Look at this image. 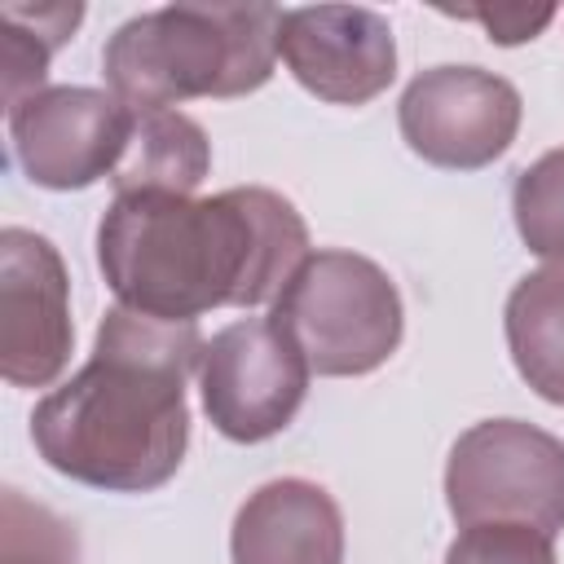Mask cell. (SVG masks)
<instances>
[{
	"label": "cell",
	"mask_w": 564,
	"mask_h": 564,
	"mask_svg": "<svg viewBox=\"0 0 564 564\" xmlns=\"http://www.w3.org/2000/svg\"><path fill=\"white\" fill-rule=\"evenodd\" d=\"M449 18H463V22H480L485 35L494 44H524L533 35L546 31V22L555 18V4H480V9H449Z\"/></svg>",
	"instance_id": "18"
},
{
	"label": "cell",
	"mask_w": 564,
	"mask_h": 564,
	"mask_svg": "<svg viewBox=\"0 0 564 564\" xmlns=\"http://www.w3.org/2000/svg\"><path fill=\"white\" fill-rule=\"evenodd\" d=\"M308 361L269 322L242 317L216 330L203 348L198 392L212 427L238 445L278 436L308 397Z\"/></svg>",
	"instance_id": "6"
},
{
	"label": "cell",
	"mask_w": 564,
	"mask_h": 564,
	"mask_svg": "<svg viewBox=\"0 0 564 564\" xmlns=\"http://www.w3.org/2000/svg\"><path fill=\"white\" fill-rule=\"evenodd\" d=\"M445 564H560L555 538L533 524H467L449 551Z\"/></svg>",
	"instance_id": "17"
},
{
	"label": "cell",
	"mask_w": 564,
	"mask_h": 564,
	"mask_svg": "<svg viewBox=\"0 0 564 564\" xmlns=\"http://www.w3.org/2000/svg\"><path fill=\"white\" fill-rule=\"evenodd\" d=\"M511 216H516L520 242L533 256L564 264V145L546 150L516 176Z\"/></svg>",
	"instance_id": "15"
},
{
	"label": "cell",
	"mask_w": 564,
	"mask_h": 564,
	"mask_svg": "<svg viewBox=\"0 0 564 564\" xmlns=\"http://www.w3.org/2000/svg\"><path fill=\"white\" fill-rule=\"evenodd\" d=\"M212 172L207 132L181 110L137 115L132 141L110 176L115 194H194Z\"/></svg>",
	"instance_id": "13"
},
{
	"label": "cell",
	"mask_w": 564,
	"mask_h": 564,
	"mask_svg": "<svg viewBox=\"0 0 564 564\" xmlns=\"http://www.w3.org/2000/svg\"><path fill=\"white\" fill-rule=\"evenodd\" d=\"M507 348L520 379L551 405H564V264L524 273L507 295Z\"/></svg>",
	"instance_id": "12"
},
{
	"label": "cell",
	"mask_w": 564,
	"mask_h": 564,
	"mask_svg": "<svg viewBox=\"0 0 564 564\" xmlns=\"http://www.w3.org/2000/svg\"><path fill=\"white\" fill-rule=\"evenodd\" d=\"M234 564H344V511L304 476H282L247 494L229 529Z\"/></svg>",
	"instance_id": "11"
},
{
	"label": "cell",
	"mask_w": 564,
	"mask_h": 564,
	"mask_svg": "<svg viewBox=\"0 0 564 564\" xmlns=\"http://www.w3.org/2000/svg\"><path fill=\"white\" fill-rule=\"evenodd\" d=\"M282 18L278 4H163L106 40L101 70L132 115L176 110L194 97H247L273 75Z\"/></svg>",
	"instance_id": "3"
},
{
	"label": "cell",
	"mask_w": 564,
	"mask_h": 564,
	"mask_svg": "<svg viewBox=\"0 0 564 564\" xmlns=\"http://www.w3.org/2000/svg\"><path fill=\"white\" fill-rule=\"evenodd\" d=\"M132 128L137 115L115 93L84 84L40 88L9 110V141L18 167L31 185L57 194L110 181L132 141Z\"/></svg>",
	"instance_id": "7"
},
{
	"label": "cell",
	"mask_w": 564,
	"mask_h": 564,
	"mask_svg": "<svg viewBox=\"0 0 564 564\" xmlns=\"http://www.w3.org/2000/svg\"><path fill=\"white\" fill-rule=\"evenodd\" d=\"M84 4H4L0 9V84L4 110L44 88L48 57L75 35Z\"/></svg>",
	"instance_id": "14"
},
{
	"label": "cell",
	"mask_w": 564,
	"mask_h": 564,
	"mask_svg": "<svg viewBox=\"0 0 564 564\" xmlns=\"http://www.w3.org/2000/svg\"><path fill=\"white\" fill-rule=\"evenodd\" d=\"M0 564H79V538L57 511L31 502L22 489H4Z\"/></svg>",
	"instance_id": "16"
},
{
	"label": "cell",
	"mask_w": 564,
	"mask_h": 564,
	"mask_svg": "<svg viewBox=\"0 0 564 564\" xmlns=\"http://www.w3.org/2000/svg\"><path fill=\"white\" fill-rule=\"evenodd\" d=\"M308 256L304 216L264 185L212 198L115 194L97 225V269L110 295L163 322L273 304Z\"/></svg>",
	"instance_id": "1"
},
{
	"label": "cell",
	"mask_w": 564,
	"mask_h": 564,
	"mask_svg": "<svg viewBox=\"0 0 564 564\" xmlns=\"http://www.w3.org/2000/svg\"><path fill=\"white\" fill-rule=\"evenodd\" d=\"M75 344L70 273L35 229H0V375L13 388H48Z\"/></svg>",
	"instance_id": "9"
},
{
	"label": "cell",
	"mask_w": 564,
	"mask_h": 564,
	"mask_svg": "<svg viewBox=\"0 0 564 564\" xmlns=\"http://www.w3.org/2000/svg\"><path fill=\"white\" fill-rule=\"evenodd\" d=\"M198 322H163L115 304L93 357L31 410L40 458L101 494H150L181 471L189 445L185 383L203 366Z\"/></svg>",
	"instance_id": "2"
},
{
	"label": "cell",
	"mask_w": 564,
	"mask_h": 564,
	"mask_svg": "<svg viewBox=\"0 0 564 564\" xmlns=\"http://www.w3.org/2000/svg\"><path fill=\"white\" fill-rule=\"evenodd\" d=\"M278 57L304 93L330 106H366L397 79L392 26L366 4L286 9Z\"/></svg>",
	"instance_id": "10"
},
{
	"label": "cell",
	"mask_w": 564,
	"mask_h": 564,
	"mask_svg": "<svg viewBox=\"0 0 564 564\" xmlns=\"http://www.w3.org/2000/svg\"><path fill=\"white\" fill-rule=\"evenodd\" d=\"M520 93L511 79L480 66L419 70L397 106L405 145L449 172H476L502 159L520 132Z\"/></svg>",
	"instance_id": "8"
},
{
	"label": "cell",
	"mask_w": 564,
	"mask_h": 564,
	"mask_svg": "<svg viewBox=\"0 0 564 564\" xmlns=\"http://www.w3.org/2000/svg\"><path fill=\"white\" fill-rule=\"evenodd\" d=\"M269 322L326 379L379 370L405 335L397 282L357 251H313L273 300Z\"/></svg>",
	"instance_id": "4"
},
{
	"label": "cell",
	"mask_w": 564,
	"mask_h": 564,
	"mask_svg": "<svg viewBox=\"0 0 564 564\" xmlns=\"http://www.w3.org/2000/svg\"><path fill=\"white\" fill-rule=\"evenodd\" d=\"M445 507L467 524L564 529V441L524 419L471 423L445 463Z\"/></svg>",
	"instance_id": "5"
}]
</instances>
